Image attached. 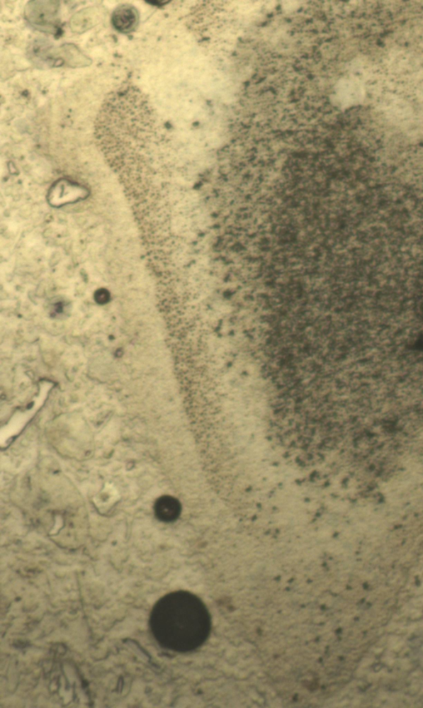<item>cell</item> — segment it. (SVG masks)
I'll return each mask as SVG.
<instances>
[{
  "instance_id": "6da1fadb",
  "label": "cell",
  "mask_w": 423,
  "mask_h": 708,
  "mask_svg": "<svg viewBox=\"0 0 423 708\" xmlns=\"http://www.w3.org/2000/svg\"><path fill=\"white\" fill-rule=\"evenodd\" d=\"M139 16L137 9L130 4H122L113 13L112 24L117 31L131 33L137 28Z\"/></svg>"
},
{
  "instance_id": "7a4b0ae2",
  "label": "cell",
  "mask_w": 423,
  "mask_h": 708,
  "mask_svg": "<svg viewBox=\"0 0 423 708\" xmlns=\"http://www.w3.org/2000/svg\"><path fill=\"white\" fill-rule=\"evenodd\" d=\"M154 512L157 518L163 522L175 521L181 512V505L178 500L171 496L159 498L154 504Z\"/></svg>"
}]
</instances>
